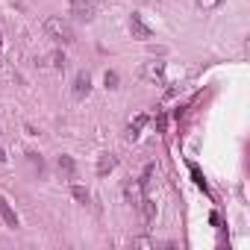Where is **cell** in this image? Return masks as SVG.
Here are the masks:
<instances>
[{
    "label": "cell",
    "mask_w": 250,
    "mask_h": 250,
    "mask_svg": "<svg viewBox=\"0 0 250 250\" xmlns=\"http://www.w3.org/2000/svg\"><path fill=\"white\" fill-rule=\"evenodd\" d=\"M0 218H3L12 229L18 227V215H15V209L9 206V200H6V197H0Z\"/></svg>",
    "instance_id": "7"
},
{
    "label": "cell",
    "mask_w": 250,
    "mask_h": 250,
    "mask_svg": "<svg viewBox=\"0 0 250 250\" xmlns=\"http://www.w3.org/2000/svg\"><path fill=\"white\" fill-rule=\"evenodd\" d=\"M197 6L200 9H215V6H221V0H197Z\"/></svg>",
    "instance_id": "16"
},
{
    "label": "cell",
    "mask_w": 250,
    "mask_h": 250,
    "mask_svg": "<svg viewBox=\"0 0 250 250\" xmlns=\"http://www.w3.org/2000/svg\"><path fill=\"white\" fill-rule=\"evenodd\" d=\"M139 206H142V215H145V224H153V218H156V203L153 200H139Z\"/></svg>",
    "instance_id": "9"
},
{
    "label": "cell",
    "mask_w": 250,
    "mask_h": 250,
    "mask_svg": "<svg viewBox=\"0 0 250 250\" xmlns=\"http://www.w3.org/2000/svg\"><path fill=\"white\" fill-rule=\"evenodd\" d=\"M142 191H145V186H142L139 180H127V183H124V200H127V203H133V206H139V200H142Z\"/></svg>",
    "instance_id": "4"
},
{
    "label": "cell",
    "mask_w": 250,
    "mask_h": 250,
    "mask_svg": "<svg viewBox=\"0 0 250 250\" xmlns=\"http://www.w3.org/2000/svg\"><path fill=\"white\" fill-rule=\"evenodd\" d=\"M71 91H74V97H77V100H83V97L91 91V77H88V71H80V74H77V80H74V88H71Z\"/></svg>",
    "instance_id": "5"
},
{
    "label": "cell",
    "mask_w": 250,
    "mask_h": 250,
    "mask_svg": "<svg viewBox=\"0 0 250 250\" xmlns=\"http://www.w3.org/2000/svg\"><path fill=\"white\" fill-rule=\"evenodd\" d=\"M27 159H30V165H33V168H36L39 174L44 171V159H42V153H36V150H30V153H27Z\"/></svg>",
    "instance_id": "12"
},
{
    "label": "cell",
    "mask_w": 250,
    "mask_h": 250,
    "mask_svg": "<svg viewBox=\"0 0 250 250\" xmlns=\"http://www.w3.org/2000/svg\"><path fill=\"white\" fill-rule=\"evenodd\" d=\"M44 33H47L53 42H62V44H74V42H77V36H74V27H71L65 18H59V15H50V18H44Z\"/></svg>",
    "instance_id": "1"
},
{
    "label": "cell",
    "mask_w": 250,
    "mask_h": 250,
    "mask_svg": "<svg viewBox=\"0 0 250 250\" xmlns=\"http://www.w3.org/2000/svg\"><path fill=\"white\" fill-rule=\"evenodd\" d=\"M56 168H59V171H62V174H65L68 180H74V174H77V162H74L71 156H65V153H62V156L56 159Z\"/></svg>",
    "instance_id": "8"
},
{
    "label": "cell",
    "mask_w": 250,
    "mask_h": 250,
    "mask_svg": "<svg viewBox=\"0 0 250 250\" xmlns=\"http://www.w3.org/2000/svg\"><path fill=\"white\" fill-rule=\"evenodd\" d=\"M145 124H147V115H139L133 124H130V127H127V139L133 142V139H139V130L145 127Z\"/></svg>",
    "instance_id": "10"
},
{
    "label": "cell",
    "mask_w": 250,
    "mask_h": 250,
    "mask_svg": "<svg viewBox=\"0 0 250 250\" xmlns=\"http://www.w3.org/2000/svg\"><path fill=\"white\" fill-rule=\"evenodd\" d=\"M162 68H165L162 62H147V65H145V77H147V80H159V77H162Z\"/></svg>",
    "instance_id": "11"
},
{
    "label": "cell",
    "mask_w": 250,
    "mask_h": 250,
    "mask_svg": "<svg viewBox=\"0 0 250 250\" xmlns=\"http://www.w3.org/2000/svg\"><path fill=\"white\" fill-rule=\"evenodd\" d=\"M0 47H3V42H0Z\"/></svg>",
    "instance_id": "19"
},
{
    "label": "cell",
    "mask_w": 250,
    "mask_h": 250,
    "mask_svg": "<svg viewBox=\"0 0 250 250\" xmlns=\"http://www.w3.org/2000/svg\"><path fill=\"white\" fill-rule=\"evenodd\" d=\"M0 162H6V150L3 147H0Z\"/></svg>",
    "instance_id": "18"
},
{
    "label": "cell",
    "mask_w": 250,
    "mask_h": 250,
    "mask_svg": "<svg viewBox=\"0 0 250 250\" xmlns=\"http://www.w3.org/2000/svg\"><path fill=\"white\" fill-rule=\"evenodd\" d=\"M156 130H159V133H165V115H159V118H156Z\"/></svg>",
    "instance_id": "17"
},
{
    "label": "cell",
    "mask_w": 250,
    "mask_h": 250,
    "mask_svg": "<svg viewBox=\"0 0 250 250\" xmlns=\"http://www.w3.org/2000/svg\"><path fill=\"white\" fill-rule=\"evenodd\" d=\"M103 83H106V88H118V74H115V71H106Z\"/></svg>",
    "instance_id": "15"
},
{
    "label": "cell",
    "mask_w": 250,
    "mask_h": 250,
    "mask_svg": "<svg viewBox=\"0 0 250 250\" xmlns=\"http://www.w3.org/2000/svg\"><path fill=\"white\" fill-rule=\"evenodd\" d=\"M115 165H118L115 153H100V159H97V177H106V174H112V171H115Z\"/></svg>",
    "instance_id": "6"
},
{
    "label": "cell",
    "mask_w": 250,
    "mask_h": 250,
    "mask_svg": "<svg viewBox=\"0 0 250 250\" xmlns=\"http://www.w3.org/2000/svg\"><path fill=\"white\" fill-rule=\"evenodd\" d=\"M71 194H74V200H77V203H83V206L88 203V191H85L83 186H71Z\"/></svg>",
    "instance_id": "13"
},
{
    "label": "cell",
    "mask_w": 250,
    "mask_h": 250,
    "mask_svg": "<svg viewBox=\"0 0 250 250\" xmlns=\"http://www.w3.org/2000/svg\"><path fill=\"white\" fill-rule=\"evenodd\" d=\"M50 65H53V68H62V71H65V65H68L65 53H59V50H56V53H50Z\"/></svg>",
    "instance_id": "14"
},
{
    "label": "cell",
    "mask_w": 250,
    "mask_h": 250,
    "mask_svg": "<svg viewBox=\"0 0 250 250\" xmlns=\"http://www.w3.org/2000/svg\"><path fill=\"white\" fill-rule=\"evenodd\" d=\"M130 33H133V39H142V42L153 39V27H150L139 12H133V15H130Z\"/></svg>",
    "instance_id": "3"
},
{
    "label": "cell",
    "mask_w": 250,
    "mask_h": 250,
    "mask_svg": "<svg viewBox=\"0 0 250 250\" xmlns=\"http://www.w3.org/2000/svg\"><path fill=\"white\" fill-rule=\"evenodd\" d=\"M100 6H103V0H71V15H74L77 21L88 24V21L97 15Z\"/></svg>",
    "instance_id": "2"
}]
</instances>
